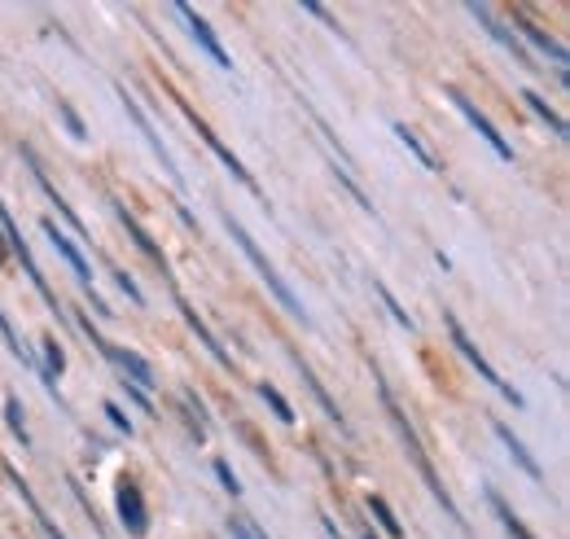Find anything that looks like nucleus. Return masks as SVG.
<instances>
[{
    "instance_id": "6",
    "label": "nucleus",
    "mask_w": 570,
    "mask_h": 539,
    "mask_svg": "<svg viewBox=\"0 0 570 539\" xmlns=\"http://www.w3.org/2000/svg\"><path fill=\"white\" fill-rule=\"evenodd\" d=\"M119 101H124V111H128V119H132V124L141 128V137L150 141V150L159 154V163H163V171H167V176H172V180H176V184L185 189V180H180V167L172 163V154H167V145H163V137L154 132V124H150V115H145V111H141V105H137V97H132L128 88H119Z\"/></svg>"
},
{
    "instance_id": "12",
    "label": "nucleus",
    "mask_w": 570,
    "mask_h": 539,
    "mask_svg": "<svg viewBox=\"0 0 570 539\" xmlns=\"http://www.w3.org/2000/svg\"><path fill=\"white\" fill-rule=\"evenodd\" d=\"M514 27H518V31H522V36H527V40H531V44H535V49H540L544 57H553L557 75L566 79V49H561V44H557V40L548 36V31H540V27H535V23H531V18L522 14V10H514Z\"/></svg>"
},
{
    "instance_id": "11",
    "label": "nucleus",
    "mask_w": 570,
    "mask_h": 539,
    "mask_svg": "<svg viewBox=\"0 0 570 539\" xmlns=\"http://www.w3.org/2000/svg\"><path fill=\"white\" fill-rule=\"evenodd\" d=\"M40 229H45V238L53 242V251H58V255H62V259L71 264V272L79 277V285H84V290H92V268H88V259L79 255V246H75V242H71V238H66V233H62V229H58L53 220H45Z\"/></svg>"
},
{
    "instance_id": "21",
    "label": "nucleus",
    "mask_w": 570,
    "mask_h": 539,
    "mask_svg": "<svg viewBox=\"0 0 570 539\" xmlns=\"http://www.w3.org/2000/svg\"><path fill=\"white\" fill-rule=\"evenodd\" d=\"M369 513L378 517V526H382V530H387L391 539H404V522L395 517V509H391V504H387L382 496H369Z\"/></svg>"
},
{
    "instance_id": "32",
    "label": "nucleus",
    "mask_w": 570,
    "mask_h": 539,
    "mask_svg": "<svg viewBox=\"0 0 570 539\" xmlns=\"http://www.w3.org/2000/svg\"><path fill=\"white\" fill-rule=\"evenodd\" d=\"M124 390H128V399H132V403H137L141 412H150V416H154V408H150V399H145V390H137V386H128V382H124Z\"/></svg>"
},
{
    "instance_id": "14",
    "label": "nucleus",
    "mask_w": 570,
    "mask_h": 539,
    "mask_svg": "<svg viewBox=\"0 0 570 539\" xmlns=\"http://www.w3.org/2000/svg\"><path fill=\"white\" fill-rule=\"evenodd\" d=\"M110 360L132 377V386H137V390H150V386L159 382V377H154V369H150V360H145V356H137V351H128V347H110Z\"/></svg>"
},
{
    "instance_id": "34",
    "label": "nucleus",
    "mask_w": 570,
    "mask_h": 539,
    "mask_svg": "<svg viewBox=\"0 0 570 539\" xmlns=\"http://www.w3.org/2000/svg\"><path fill=\"white\" fill-rule=\"evenodd\" d=\"M360 539H378V535H373V530H365V535H360Z\"/></svg>"
},
{
    "instance_id": "23",
    "label": "nucleus",
    "mask_w": 570,
    "mask_h": 539,
    "mask_svg": "<svg viewBox=\"0 0 570 539\" xmlns=\"http://www.w3.org/2000/svg\"><path fill=\"white\" fill-rule=\"evenodd\" d=\"M259 395L268 399V408L277 412V421H286V425L294 421V408H290V399H286V395H281V390H277L273 382H259Z\"/></svg>"
},
{
    "instance_id": "2",
    "label": "nucleus",
    "mask_w": 570,
    "mask_h": 539,
    "mask_svg": "<svg viewBox=\"0 0 570 539\" xmlns=\"http://www.w3.org/2000/svg\"><path fill=\"white\" fill-rule=\"evenodd\" d=\"M224 229H228V233H233V242H238V246H242V255H246V259L255 264V272L264 277V285H268V290L277 294V303H281V307H286V311H290L294 320H303V325H312V316L303 311V303H299V294H294V290H290V285L281 281V272H277V268L268 264V255H264V251L255 246V238H251V233H246V229H242V224L233 220V215H224Z\"/></svg>"
},
{
    "instance_id": "3",
    "label": "nucleus",
    "mask_w": 570,
    "mask_h": 539,
    "mask_svg": "<svg viewBox=\"0 0 570 539\" xmlns=\"http://www.w3.org/2000/svg\"><path fill=\"white\" fill-rule=\"evenodd\" d=\"M443 325H447V334H452V347H456V351H461V356H466V360L479 369V377H483V382H487V386H492L501 399H509L514 408H522V403H527V399H522V395H518V390H514V386H509V382H505V377H501V373L487 364V356L479 351V343H474V338L461 330V320H456L452 311H443Z\"/></svg>"
},
{
    "instance_id": "8",
    "label": "nucleus",
    "mask_w": 570,
    "mask_h": 539,
    "mask_svg": "<svg viewBox=\"0 0 570 539\" xmlns=\"http://www.w3.org/2000/svg\"><path fill=\"white\" fill-rule=\"evenodd\" d=\"M176 14H180V18L189 23V31H193V40L202 44V53H206V57H211V62H215L219 70H233V57H228V53H224V44H219V36L211 31V23H206V18L198 14V10H189V5H176Z\"/></svg>"
},
{
    "instance_id": "20",
    "label": "nucleus",
    "mask_w": 570,
    "mask_h": 539,
    "mask_svg": "<svg viewBox=\"0 0 570 539\" xmlns=\"http://www.w3.org/2000/svg\"><path fill=\"white\" fill-rule=\"evenodd\" d=\"M522 101H527V105H531V111H535V115H540V119L548 124V132H553L557 141H566V119H561V115L553 111V105H548V101H544L540 92H531V88H527V92H522Z\"/></svg>"
},
{
    "instance_id": "22",
    "label": "nucleus",
    "mask_w": 570,
    "mask_h": 539,
    "mask_svg": "<svg viewBox=\"0 0 570 539\" xmlns=\"http://www.w3.org/2000/svg\"><path fill=\"white\" fill-rule=\"evenodd\" d=\"M5 421H10V429H14V439H18L23 448H31V435H27V421H23L18 395H5Z\"/></svg>"
},
{
    "instance_id": "33",
    "label": "nucleus",
    "mask_w": 570,
    "mask_h": 539,
    "mask_svg": "<svg viewBox=\"0 0 570 539\" xmlns=\"http://www.w3.org/2000/svg\"><path fill=\"white\" fill-rule=\"evenodd\" d=\"M5 259H10V246H5V233H0V268H5Z\"/></svg>"
},
{
    "instance_id": "10",
    "label": "nucleus",
    "mask_w": 570,
    "mask_h": 539,
    "mask_svg": "<svg viewBox=\"0 0 570 539\" xmlns=\"http://www.w3.org/2000/svg\"><path fill=\"white\" fill-rule=\"evenodd\" d=\"M470 14L479 18V27H483V31H487L496 44H505V49L514 53V62H522V66H535V62H531V53L518 44V36H514V31H509V27H505V23H501V18H496L487 5H470Z\"/></svg>"
},
{
    "instance_id": "24",
    "label": "nucleus",
    "mask_w": 570,
    "mask_h": 539,
    "mask_svg": "<svg viewBox=\"0 0 570 539\" xmlns=\"http://www.w3.org/2000/svg\"><path fill=\"white\" fill-rule=\"evenodd\" d=\"M373 290H378V298H382V303H387V311H391V316H395V320H400V325H404V330H408V334H413V330H417V320H413V316H408V311H404V307H400V298H395V294H391V290H387V285H382V281H373Z\"/></svg>"
},
{
    "instance_id": "25",
    "label": "nucleus",
    "mask_w": 570,
    "mask_h": 539,
    "mask_svg": "<svg viewBox=\"0 0 570 539\" xmlns=\"http://www.w3.org/2000/svg\"><path fill=\"white\" fill-rule=\"evenodd\" d=\"M45 360H49V364H45V369H49V377L58 382V377H62V369H66V351H62V343H58L53 334L45 338Z\"/></svg>"
},
{
    "instance_id": "1",
    "label": "nucleus",
    "mask_w": 570,
    "mask_h": 539,
    "mask_svg": "<svg viewBox=\"0 0 570 539\" xmlns=\"http://www.w3.org/2000/svg\"><path fill=\"white\" fill-rule=\"evenodd\" d=\"M378 377V395H382V408H387V416H391V425L400 429V444H404V452H408V461L417 465V474H421V483L430 487V496L443 504V513L456 522V526H466V517H461V509H456V500L447 496V487L439 483V474H434V465H430V457H426V448H421V439H417V429L408 425V416H404V408L395 403V395H391V386H387V377L382 373H373Z\"/></svg>"
},
{
    "instance_id": "5",
    "label": "nucleus",
    "mask_w": 570,
    "mask_h": 539,
    "mask_svg": "<svg viewBox=\"0 0 570 539\" xmlns=\"http://www.w3.org/2000/svg\"><path fill=\"white\" fill-rule=\"evenodd\" d=\"M180 111H185V119L193 124V132H198V137L206 141V150H211V154H215V158H219V163H224L228 171H233V176H238V180H242V184H246L251 193H259V184H255V176H251V171L242 167V158H238L233 150H228V145H224V141H219V137H215V132H211V128H206L202 119H198V111H189V105H185V101H180Z\"/></svg>"
},
{
    "instance_id": "4",
    "label": "nucleus",
    "mask_w": 570,
    "mask_h": 539,
    "mask_svg": "<svg viewBox=\"0 0 570 539\" xmlns=\"http://www.w3.org/2000/svg\"><path fill=\"white\" fill-rule=\"evenodd\" d=\"M443 92H447V101L456 105V111H461V115L470 119V128H474V132H479V137H483V141L492 145V154H496L501 163H514V145H509V141H505L501 132H496V124H492V119H487V115L479 111V105H474V101H470V97H466L461 88H443Z\"/></svg>"
},
{
    "instance_id": "9",
    "label": "nucleus",
    "mask_w": 570,
    "mask_h": 539,
    "mask_svg": "<svg viewBox=\"0 0 570 539\" xmlns=\"http://www.w3.org/2000/svg\"><path fill=\"white\" fill-rule=\"evenodd\" d=\"M110 206H114V215H119V224L128 229V238L137 242V251H141L145 259H154V264H159V268L167 272V255H163V246H159V242H154V238H150V233H145V229L137 224V215H132V210H128V206H124L119 197H110Z\"/></svg>"
},
{
    "instance_id": "29",
    "label": "nucleus",
    "mask_w": 570,
    "mask_h": 539,
    "mask_svg": "<svg viewBox=\"0 0 570 539\" xmlns=\"http://www.w3.org/2000/svg\"><path fill=\"white\" fill-rule=\"evenodd\" d=\"M110 272H114V281H119V290H124V294H128V298H132V303H137V307H141V303H145V294H141V290H137V281H132V277H128V272H124V268H110Z\"/></svg>"
},
{
    "instance_id": "15",
    "label": "nucleus",
    "mask_w": 570,
    "mask_h": 539,
    "mask_svg": "<svg viewBox=\"0 0 570 539\" xmlns=\"http://www.w3.org/2000/svg\"><path fill=\"white\" fill-rule=\"evenodd\" d=\"M492 429H496V439H501V444L509 448V457H514V461L522 465V474H527V478H535V483H544V470H540V461H535V457L527 452V444H522V439L514 435V429H509L505 421H492Z\"/></svg>"
},
{
    "instance_id": "31",
    "label": "nucleus",
    "mask_w": 570,
    "mask_h": 539,
    "mask_svg": "<svg viewBox=\"0 0 570 539\" xmlns=\"http://www.w3.org/2000/svg\"><path fill=\"white\" fill-rule=\"evenodd\" d=\"M303 14H312V18H320V23L329 27V31H338V18H333V14L325 10V5H316V0H307V5H303ZM338 36H342V31H338Z\"/></svg>"
},
{
    "instance_id": "30",
    "label": "nucleus",
    "mask_w": 570,
    "mask_h": 539,
    "mask_svg": "<svg viewBox=\"0 0 570 539\" xmlns=\"http://www.w3.org/2000/svg\"><path fill=\"white\" fill-rule=\"evenodd\" d=\"M215 478L224 483V491H233V496L242 491V483H238V474H233V470H228V461H215Z\"/></svg>"
},
{
    "instance_id": "18",
    "label": "nucleus",
    "mask_w": 570,
    "mask_h": 539,
    "mask_svg": "<svg viewBox=\"0 0 570 539\" xmlns=\"http://www.w3.org/2000/svg\"><path fill=\"white\" fill-rule=\"evenodd\" d=\"M487 504L496 509V517H501V526L509 530V539H535V535H531V530L522 526V517H518V513H514V509L505 504V496H501L496 487H487Z\"/></svg>"
},
{
    "instance_id": "28",
    "label": "nucleus",
    "mask_w": 570,
    "mask_h": 539,
    "mask_svg": "<svg viewBox=\"0 0 570 539\" xmlns=\"http://www.w3.org/2000/svg\"><path fill=\"white\" fill-rule=\"evenodd\" d=\"M101 412L110 416V425H114V429H124V435H132V421H128V412H124L119 403H101Z\"/></svg>"
},
{
    "instance_id": "26",
    "label": "nucleus",
    "mask_w": 570,
    "mask_h": 539,
    "mask_svg": "<svg viewBox=\"0 0 570 539\" xmlns=\"http://www.w3.org/2000/svg\"><path fill=\"white\" fill-rule=\"evenodd\" d=\"M228 535H233V539H268L251 517H242V513H233V517H228Z\"/></svg>"
},
{
    "instance_id": "7",
    "label": "nucleus",
    "mask_w": 570,
    "mask_h": 539,
    "mask_svg": "<svg viewBox=\"0 0 570 539\" xmlns=\"http://www.w3.org/2000/svg\"><path fill=\"white\" fill-rule=\"evenodd\" d=\"M114 500H119V522L128 526V535H145V530H150L145 496H141V487H137L128 474L119 478V491H114Z\"/></svg>"
},
{
    "instance_id": "13",
    "label": "nucleus",
    "mask_w": 570,
    "mask_h": 539,
    "mask_svg": "<svg viewBox=\"0 0 570 539\" xmlns=\"http://www.w3.org/2000/svg\"><path fill=\"white\" fill-rule=\"evenodd\" d=\"M23 158H27V167H31V176H36V184H40V189H45V197H49V202H53V206H58V215H66V224H71V229H75V233H79V238H84V220H79V215H75V210H71V202H66V197H62V193H58V189H53V180H49V176H45V167H40V163H36V154H31V150H23Z\"/></svg>"
},
{
    "instance_id": "19",
    "label": "nucleus",
    "mask_w": 570,
    "mask_h": 539,
    "mask_svg": "<svg viewBox=\"0 0 570 539\" xmlns=\"http://www.w3.org/2000/svg\"><path fill=\"white\" fill-rule=\"evenodd\" d=\"M391 132L400 137V145H404V150H408V154H413V158H417V163H421L426 171H439V158H434V154H430V150L421 145V137H417V132H413L408 124H395Z\"/></svg>"
},
{
    "instance_id": "17",
    "label": "nucleus",
    "mask_w": 570,
    "mask_h": 539,
    "mask_svg": "<svg viewBox=\"0 0 570 539\" xmlns=\"http://www.w3.org/2000/svg\"><path fill=\"white\" fill-rule=\"evenodd\" d=\"M294 364H299V377H303V386H307V390H312V395H316V403H320V408H325V416H329V421H333V425H338V429H347V416H342V408H338V403H333V395H329V390H325V386H320V377H316V373H312V369H307V364H303V360H299V356H294Z\"/></svg>"
},
{
    "instance_id": "27",
    "label": "nucleus",
    "mask_w": 570,
    "mask_h": 539,
    "mask_svg": "<svg viewBox=\"0 0 570 539\" xmlns=\"http://www.w3.org/2000/svg\"><path fill=\"white\" fill-rule=\"evenodd\" d=\"M58 115L66 119V128H71V137H75V141H84V137H88V128H84V124H79V115L71 111V101H58Z\"/></svg>"
},
{
    "instance_id": "16",
    "label": "nucleus",
    "mask_w": 570,
    "mask_h": 539,
    "mask_svg": "<svg viewBox=\"0 0 570 539\" xmlns=\"http://www.w3.org/2000/svg\"><path fill=\"white\" fill-rule=\"evenodd\" d=\"M176 307H180V316H185V325H189V330L198 334V343H202V347H206V351L215 356V364H224V369H233V356L224 351V343H215V334H211V330L202 325V320H198V311H193V307H189L185 298H176Z\"/></svg>"
}]
</instances>
